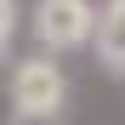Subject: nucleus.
<instances>
[{
  "mask_svg": "<svg viewBox=\"0 0 125 125\" xmlns=\"http://www.w3.org/2000/svg\"><path fill=\"white\" fill-rule=\"evenodd\" d=\"M97 0H34L29 6V29H34V46L40 51H80L97 40Z\"/></svg>",
  "mask_w": 125,
  "mask_h": 125,
  "instance_id": "nucleus-1",
  "label": "nucleus"
},
{
  "mask_svg": "<svg viewBox=\"0 0 125 125\" xmlns=\"http://www.w3.org/2000/svg\"><path fill=\"white\" fill-rule=\"evenodd\" d=\"M6 91H11V108H23V114H62V102H68V74H62V62L51 51H34V57H23L11 68Z\"/></svg>",
  "mask_w": 125,
  "mask_h": 125,
  "instance_id": "nucleus-2",
  "label": "nucleus"
},
{
  "mask_svg": "<svg viewBox=\"0 0 125 125\" xmlns=\"http://www.w3.org/2000/svg\"><path fill=\"white\" fill-rule=\"evenodd\" d=\"M91 46H97V68L114 74V80H125V0H102Z\"/></svg>",
  "mask_w": 125,
  "mask_h": 125,
  "instance_id": "nucleus-3",
  "label": "nucleus"
},
{
  "mask_svg": "<svg viewBox=\"0 0 125 125\" xmlns=\"http://www.w3.org/2000/svg\"><path fill=\"white\" fill-rule=\"evenodd\" d=\"M17 23H23V6L17 0H0V51L17 40Z\"/></svg>",
  "mask_w": 125,
  "mask_h": 125,
  "instance_id": "nucleus-4",
  "label": "nucleus"
},
{
  "mask_svg": "<svg viewBox=\"0 0 125 125\" xmlns=\"http://www.w3.org/2000/svg\"><path fill=\"white\" fill-rule=\"evenodd\" d=\"M6 125H68V119H62V114H23V108H11Z\"/></svg>",
  "mask_w": 125,
  "mask_h": 125,
  "instance_id": "nucleus-5",
  "label": "nucleus"
},
{
  "mask_svg": "<svg viewBox=\"0 0 125 125\" xmlns=\"http://www.w3.org/2000/svg\"><path fill=\"white\" fill-rule=\"evenodd\" d=\"M0 57H6V51H0Z\"/></svg>",
  "mask_w": 125,
  "mask_h": 125,
  "instance_id": "nucleus-6",
  "label": "nucleus"
}]
</instances>
